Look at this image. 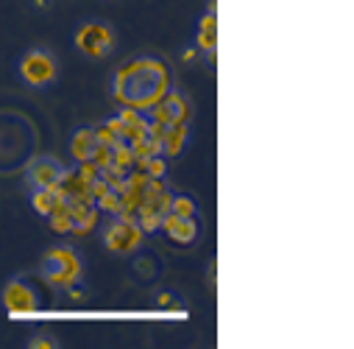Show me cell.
I'll use <instances>...</instances> for the list:
<instances>
[{"instance_id":"6da1fadb","label":"cell","mask_w":354,"mask_h":349,"mask_svg":"<svg viewBox=\"0 0 354 349\" xmlns=\"http://www.w3.org/2000/svg\"><path fill=\"white\" fill-rule=\"evenodd\" d=\"M170 90V70L162 59H134L115 73V98L137 112H148Z\"/></svg>"},{"instance_id":"7a4b0ae2","label":"cell","mask_w":354,"mask_h":349,"mask_svg":"<svg viewBox=\"0 0 354 349\" xmlns=\"http://www.w3.org/2000/svg\"><path fill=\"white\" fill-rule=\"evenodd\" d=\"M42 277L56 288H70L81 277V263L70 249H50L42 257Z\"/></svg>"},{"instance_id":"3957f363","label":"cell","mask_w":354,"mask_h":349,"mask_svg":"<svg viewBox=\"0 0 354 349\" xmlns=\"http://www.w3.org/2000/svg\"><path fill=\"white\" fill-rule=\"evenodd\" d=\"M104 243L112 254H131L140 249L142 243V229L134 218H120L109 224V229L104 232Z\"/></svg>"},{"instance_id":"277c9868","label":"cell","mask_w":354,"mask_h":349,"mask_svg":"<svg viewBox=\"0 0 354 349\" xmlns=\"http://www.w3.org/2000/svg\"><path fill=\"white\" fill-rule=\"evenodd\" d=\"M75 48L81 53H86V56L101 59L115 48V31L109 26H104V23H86L75 34Z\"/></svg>"},{"instance_id":"5b68a950","label":"cell","mask_w":354,"mask_h":349,"mask_svg":"<svg viewBox=\"0 0 354 349\" xmlns=\"http://www.w3.org/2000/svg\"><path fill=\"white\" fill-rule=\"evenodd\" d=\"M148 112H151V118H153V120H159V123H165V126H173V123H187V120H190V115H193L190 101H187L182 93H170V90H167V93L159 98V104H156V107H151Z\"/></svg>"},{"instance_id":"8992f818","label":"cell","mask_w":354,"mask_h":349,"mask_svg":"<svg viewBox=\"0 0 354 349\" xmlns=\"http://www.w3.org/2000/svg\"><path fill=\"white\" fill-rule=\"evenodd\" d=\"M20 73L31 87H45L56 78V62L50 53L45 51H31L23 62H20Z\"/></svg>"},{"instance_id":"52a82bcc","label":"cell","mask_w":354,"mask_h":349,"mask_svg":"<svg viewBox=\"0 0 354 349\" xmlns=\"http://www.w3.org/2000/svg\"><path fill=\"white\" fill-rule=\"evenodd\" d=\"M3 305L12 316H31L37 310V296L26 283L15 280L3 288Z\"/></svg>"},{"instance_id":"ba28073f","label":"cell","mask_w":354,"mask_h":349,"mask_svg":"<svg viewBox=\"0 0 354 349\" xmlns=\"http://www.w3.org/2000/svg\"><path fill=\"white\" fill-rule=\"evenodd\" d=\"M162 232L173 240V243H179V246H187L198 238V224H196V215H176V213H167L162 218Z\"/></svg>"},{"instance_id":"9c48e42d","label":"cell","mask_w":354,"mask_h":349,"mask_svg":"<svg viewBox=\"0 0 354 349\" xmlns=\"http://www.w3.org/2000/svg\"><path fill=\"white\" fill-rule=\"evenodd\" d=\"M62 177H64V168H62L59 159H53V156H42V159H37V162L28 168V182H31L37 190H39V188H53V185H59Z\"/></svg>"},{"instance_id":"30bf717a","label":"cell","mask_w":354,"mask_h":349,"mask_svg":"<svg viewBox=\"0 0 354 349\" xmlns=\"http://www.w3.org/2000/svg\"><path fill=\"white\" fill-rule=\"evenodd\" d=\"M98 148V137H95V129H81L75 132L73 143H70V151L75 156V162H90L93 154Z\"/></svg>"},{"instance_id":"8fae6325","label":"cell","mask_w":354,"mask_h":349,"mask_svg":"<svg viewBox=\"0 0 354 349\" xmlns=\"http://www.w3.org/2000/svg\"><path fill=\"white\" fill-rule=\"evenodd\" d=\"M31 204H34V210H37L39 215H50L56 207L64 204V193H62L59 185H53V188H39V190L34 193Z\"/></svg>"},{"instance_id":"7c38bea8","label":"cell","mask_w":354,"mask_h":349,"mask_svg":"<svg viewBox=\"0 0 354 349\" xmlns=\"http://www.w3.org/2000/svg\"><path fill=\"white\" fill-rule=\"evenodd\" d=\"M185 143H187V123H173V126L165 129V134H162V151L167 156L182 154Z\"/></svg>"},{"instance_id":"4fadbf2b","label":"cell","mask_w":354,"mask_h":349,"mask_svg":"<svg viewBox=\"0 0 354 349\" xmlns=\"http://www.w3.org/2000/svg\"><path fill=\"white\" fill-rule=\"evenodd\" d=\"M198 45H201L204 53L215 56V51H218V17H215V12H209V15L201 20V28H198Z\"/></svg>"},{"instance_id":"5bb4252c","label":"cell","mask_w":354,"mask_h":349,"mask_svg":"<svg viewBox=\"0 0 354 349\" xmlns=\"http://www.w3.org/2000/svg\"><path fill=\"white\" fill-rule=\"evenodd\" d=\"M48 221H50L53 232H59V235L73 232V218H70V213H67V207H64V204H62V207H56V210L48 215Z\"/></svg>"},{"instance_id":"9a60e30c","label":"cell","mask_w":354,"mask_h":349,"mask_svg":"<svg viewBox=\"0 0 354 349\" xmlns=\"http://www.w3.org/2000/svg\"><path fill=\"white\" fill-rule=\"evenodd\" d=\"M134 168H140V170H145L148 177H153V179H162L165 177V170H167V165H165V159L156 154V156H145V159H137V165Z\"/></svg>"},{"instance_id":"2e32d148","label":"cell","mask_w":354,"mask_h":349,"mask_svg":"<svg viewBox=\"0 0 354 349\" xmlns=\"http://www.w3.org/2000/svg\"><path fill=\"white\" fill-rule=\"evenodd\" d=\"M170 213H176V215H196V202L190 199V196H173V202H170Z\"/></svg>"},{"instance_id":"e0dca14e","label":"cell","mask_w":354,"mask_h":349,"mask_svg":"<svg viewBox=\"0 0 354 349\" xmlns=\"http://www.w3.org/2000/svg\"><path fill=\"white\" fill-rule=\"evenodd\" d=\"M28 346H31V349H45V346H56V343H53L50 338H34Z\"/></svg>"}]
</instances>
